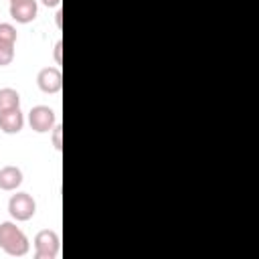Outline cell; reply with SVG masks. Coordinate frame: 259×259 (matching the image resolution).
<instances>
[{
    "instance_id": "6da1fadb",
    "label": "cell",
    "mask_w": 259,
    "mask_h": 259,
    "mask_svg": "<svg viewBox=\"0 0 259 259\" xmlns=\"http://www.w3.org/2000/svg\"><path fill=\"white\" fill-rule=\"evenodd\" d=\"M0 249L10 257H24L30 249V241L16 223L4 221L0 223Z\"/></svg>"
},
{
    "instance_id": "7a4b0ae2",
    "label": "cell",
    "mask_w": 259,
    "mask_h": 259,
    "mask_svg": "<svg viewBox=\"0 0 259 259\" xmlns=\"http://www.w3.org/2000/svg\"><path fill=\"white\" fill-rule=\"evenodd\" d=\"M61 249V239L57 231L42 229L34 235V259H55Z\"/></svg>"
},
{
    "instance_id": "3957f363",
    "label": "cell",
    "mask_w": 259,
    "mask_h": 259,
    "mask_svg": "<svg viewBox=\"0 0 259 259\" xmlns=\"http://www.w3.org/2000/svg\"><path fill=\"white\" fill-rule=\"evenodd\" d=\"M8 212L14 221H30L36 212V202L28 192H16L8 200Z\"/></svg>"
},
{
    "instance_id": "277c9868",
    "label": "cell",
    "mask_w": 259,
    "mask_h": 259,
    "mask_svg": "<svg viewBox=\"0 0 259 259\" xmlns=\"http://www.w3.org/2000/svg\"><path fill=\"white\" fill-rule=\"evenodd\" d=\"M28 123L36 134H47L57 123V115L49 105H34L28 111Z\"/></svg>"
},
{
    "instance_id": "5b68a950",
    "label": "cell",
    "mask_w": 259,
    "mask_h": 259,
    "mask_svg": "<svg viewBox=\"0 0 259 259\" xmlns=\"http://www.w3.org/2000/svg\"><path fill=\"white\" fill-rule=\"evenodd\" d=\"M16 38V28L10 22H0V67H6L14 61Z\"/></svg>"
},
{
    "instance_id": "8992f818",
    "label": "cell",
    "mask_w": 259,
    "mask_h": 259,
    "mask_svg": "<svg viewBox=\"0 0 259 259\" xmlns=\"http://www.w3.org/2000/svg\"><path fill=\"white\" fill-rule=\"evenodd\" d=\"M36 85L42 93L55 95L63 89V75L59 67H42L36 75Z\"/></svg>"
},
{
    "instance_id": "52a82bcc",
    "label": "cell",
    "mask_w": 259,
    "mask_h": 259,
    "mask_svg": "<svg viewBox=\"0 0 259 259\" xmlns=\"http://www.w3.org/2000/svg\"><path fill=\"white\" fill-rule=\"evenodd\" d=\"M38 14V2L36 0H12L10 2V16L12 20L20 24H28Z\"/></svg>"
},
{
    "instance_id": "ba28073f",
    "label": "cell",
    "mask_w": 259,
    "mask_h": 259,
    "mask_svg": "<svg viewBox=\"0 0 259 259\" xmlns=\"http://www.w3.org/2000/svg\"><path fill=\"white\" fill-rule=\"evenodd\" d=\"M24 127V113L20 111V107L16 109H8V111H0V130L4 134H18Z\"/></svg>"
},
{
    "instance_id": "9c48e42d",
    "label": "cell",
    "mask_w": 259,
    "mask_h": 259,
    "mask_svg": "<svg viewBox=\"0 0 259 259\" xmlns=\"http://www.w3.org/2000/svg\"><path fill=\"white\" fill-rule=\"evenodd\" d=\"M20 184H22V170L18 166L8 164V166L0 168V190L14 192Z\"/></svg>"
},
{
    "instance_id": "30bf717a",
    "label": "cell",
    "mask_w": 259,
    "mask_h": 259,
    "mask_svg": "<svg viewBox=\"0 0 259 259\" xmlns=\"http://www.w3.org/2000/svg\"><path fill=\"white\" fill-rule=\"evenodd\" d=\"M16 107H20V93L12 87H2L0 89V111H8Z\"/></svg>"
},
{
    "instance_id": "8fae6325",
    "label": "cell",
    "mask_w": 259,
    "mask_h": 259,
    "mask_svg": "<svg viewBox=\"0 0 259 259\" xmlns=\"http://www.w3.org/2000/svg\"><path fill=\"white\" fill-rule=\"evenodd\" d=\"M61 134H63V127H61V123H55V125H53V130H51V136H53V146H55V150H61V148H63V142H61Z\"/></svg>"
},
{
    "instance_id": "7c38bea8",
    "label": "cell",
    "mask_w": 259,
    "mask_h": 259,
    "mask_svg": "<svg viewBox=\"0 0 259 259\" xmlns=\"http://www.w3.org/2000/svg\"><path fill=\"white\" fill-rule=\"evenodd\" d=\"M61 51H63V40H57V42H55V51H53L57 65H61V61H63V55H61Z\"/></svg>"
},
{
    "instance_id": "4fadbf2b",
    "label": "cell",
    "mask_w": 259,
    "mask_h": 259,
    "mask_svg": "<svg viewBox=\"0 0 259 259\" xmlns=\"http://www.w3.org/2000/svg\"><path fill=\"white\" fill-rule=\"evenodd\" d=\"M40 2H42L47 8H57V6L61 4V0H40Z\"/></svg>"
},
{
    "instance_id": "5bb4252c",
    "label": "cell",
    "mask_w": 259,
    "mask_h": 259,
    "mask_svg": "<svg viewBox=\"0 0 259 259\" xmlns=\"http://www.w3.org/2000/svg\"><path fill=\"white\" fill-rule=\"evenodd\" d=\"M61 16H63V12L61 10H57V14H55V22H57V26L61 28Z\"/></svg>"
},
{
    "instance_id": "9a60e30c",
    "label": "cell",
    "mask_w": 259,
    "mask_h": 259,
    "mask_svg": "<svg viewBox=\"0 0 259 259\" xmlns=\"http://www.w3.org/2000/svg\"><path fill=\"white\" fill-rule=\"evenodd\" d=\"M10 2H12V0H10Z\"/></svg>"
}]
</instances>
